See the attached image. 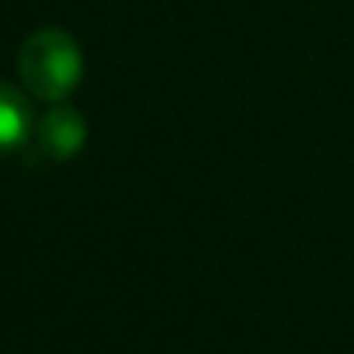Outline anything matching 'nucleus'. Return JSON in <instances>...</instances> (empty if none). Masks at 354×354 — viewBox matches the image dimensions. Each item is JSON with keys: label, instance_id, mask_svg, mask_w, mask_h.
Returning a JSON list of instances; mask_svg holds the SVG:
<instances>
[{"label": "nucleus", "instance_id": "2", "mask_svg": "<svg viewBox=\"0 0 354 354\" xmlns=\"http://www.w3.org/2000/svg\"><path fill=\"white\" fill-rule=\"evenodd\" d=\"M32 139H35L39 156H46L53 163H66V160H73L84 149V142H87V122H84V115L77 108H70L66 101H56L35 122Z\"/></svg>", "mask_w": 354, "mask_h": 354}, {"label": "nucleus", "instance_id": "1", "mask_svg": "<svg viewBox=\"0 0 354 354\" xmlns=\"http://www.w3.org/2000/svg\"><path fill=\"white\" fill-rule=\"evenodd\" d=\"M18 77L25 91L46 104L66 101L84 80V53L63 28H39L18 53Z\"/></svg>", "mask_w": 354, "mask_h": 354}, {"label": "nucleus", "instance_id": "3", "mask_svg": "<svg viewBox=\"0 0 354 354\" xmlns=\"http://www.w3.org/2000/svg\"><path fill=\"white\" fill-rule=\"evenodd\" d=\"M32 132H35V115L28 97L18 87L0 80V156L21 149L32 139Z\"/></svg>", "mask_w": 354, "mask_h": 354}]
</instances>
